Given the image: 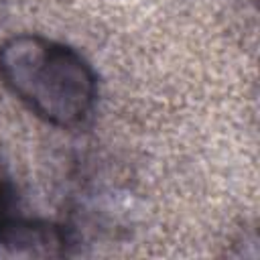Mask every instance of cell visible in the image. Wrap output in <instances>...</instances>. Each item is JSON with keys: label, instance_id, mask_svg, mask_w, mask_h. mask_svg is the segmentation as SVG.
Listing matches in <instances>:
<instances>
[{"label": "cell", "instance_id": "6da1fadb", "mask_svg": "<svg viewBox=\"0 0 260 260\" xmlns=\"http://www.w3.org/2000/svg\"><path fill=\"white\" fill-rule=\"evenodd\" d=\"M0 81L57 128L83 124L98 100L95 71L81 53L41 35H16L0 45Z\"/></svg>", "mask_w": 260, "mask_h": 260}, {"label": "cell", "instance_id": "7a4b0ae2", "mask_svg": "<svg viewBox=\"0 0 260 260\" xmlns=\"http://www.w3.org/2000/svg\"><path fill=\"white\" fill-rule=\"evenodd\" d=\"M77 244L71 228L28 217H8L0 228V254L24 258H63Z\"/></svg>", "mask_w": 260, "mask_h": 260}, {"label": "cell", "instance_id": "3957f363", "mask_svg": "<svg viewBox=\"0 0 260 260\" xmlns=\"http://www.w3.org/2000/svg\"><path fill=\"white\" fill-rule=\"evenodd\" d=\"M12 201H14L12 183L4 165L0 162V228L8 217H12Z\"/></svg>", "mask_w": 260, "mask_h": 260}]
</instances>
